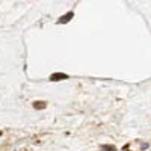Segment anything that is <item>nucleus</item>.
Masks as SVG:
<instances>
[{"label":"nucleus","instance_id":"nucleus-5","mask_svg":"<svg viewBox=\"0 0 151 151\" xmlns=\"http://www.w3.org/2000/svg\"><path fill=\"white\" fill-rule=\"evenodd\" d=\"M124 151H129V150H127V148H124Z\"/></svg>","mask_w":151,"mask_h":151},{"label":"nucleus","instance_id":"nucleus-3","mask_svg":"<svg viewBox=\"0 0 151 151\" xmlns=\"http://www.w3.org/2000/svg\"><path fill=\"white\" fill-rule=\"evenodd\" d=\"M33 107H35L36 110H42V109L47 107V103H45V101H35V103H33Z\"/></svg>","mask_w":151,"mask_h":151},{"label":"nucleus","instance_id":"nucleus-4","mask_svg":"<svg viewBox=\"0 0 151 151\" xmlns=\"http://www.w3.org/2000/svg\"><path fill=\"white\" fill-rule=\"evenodd\" d=\"M101 150H104V151H116V147L115 145H101Z\"/></svg>","mask_w":151,"mask_h":151},{"label":"nucleus","instance_id":"nucleus-6","mask_svg":"<svg viewBox=\"0 0 151 151\" xmlns=\"http://www.w3.org/2000/svg\"><path fill=\"white\" fill-rule=\"evenodd\" d=\"M2 134H3V133H2V132H0V136H2Z\"/></svg>","mask_w":151,"mask_h":151},{"label":"nucleus","instance_id":"nucleus-1","mask_svg":"<svg viewBox=\"0 0 151 151\" xmlns=\"http://www.w3.org/2000/svg\"><path fill=\"white\" fill-rule=\"evenodd\" d=\"M67 79H70V76L65 73H53L50 76V80L52 82H60V80H67Z\"/></svg>","mask_w":151,"mask_h":151},{"label":"nucleus","instance_id":"nucleus-2","mask_svg":"<svg viewBox=\"0 0 151 151\" xmlns=\"http://www.w3.org/2000/svg\"><path fill=\"white\" fill-rule=\"evenodd\" d=\"M71 18H74V11H70V12H67V14H64L56 23L58 24H67V23L71 21Z\"/></svg>","mask_w":151,"mask_h":151}]
</instances>
